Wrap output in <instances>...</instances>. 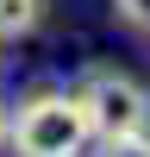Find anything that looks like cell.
Instances as JSON below:
<instances>
[{"instance_id":"cell-1","label":"cell","mask_w":150,"mask_h":157,"mask_svg":"<svg viewBox=\"0 0 150 157\" xmlns=\"http://www.w3.org/2000/svg\"><path fill=\"white\" fill-rule=\"evenodd\" d=\"M12 151L19 157H81L94 145V126H88L81 94H62V88H44L19 107V120L6 126Z\"/></svg>"},{"instance_id":"cell-2","label":"cell","mask_w":150,"mask_h":157,"mask_svg":"<svg viewBox=\"0 0 150 157\" xmlns=\"http://www.w3.org/2000/svg\"><path fill=\"white\" fill-rule=\"evenodd\" d=\"M88 107V126H94V138L106 145V138H125V132H150V94L131 82V75L119 69H88V82L75 88Z\"/></svg>"},{"instance_id":"cell-3","label":"cell","mask_w":150,"mask_h":157,"mask_svg":"<svg viewBox=\"0 0 150 157\" xmlns=\"http://www.w3.org/2000/svg\"><path fill=\"white\" fill-rule=\"evenodd\" d=\"M38 19H44V0H0V44L38 32Z\"/></svg>"},{"instance_id":"cell-4","label":"cell","mask_w":150,"mask_h":157,"mask_svg":"<svg viewBox=\"0 0 150 157\" xmlns=\"http://www.w3.org/2000/svg\"><path fill=\"white\" fill-rule=\"evenodd\" d=\"M100 157H150V132H125V138H106Z\"/></svg>"},{"instance_id":"cell-5","label":"cell","mask_w":150,"mask_h":157,"mask_svg":"<svg viewBox=\"0 0 150 157\" xmlns=\"http://www.w3.org/2000/svg\"><path fill=\"white\" fill-rule=\"evenodd\" d=\"M112 6H119V19H125V25L150 32V0H112Z\"/></svg>"},{"instance_id":"cell-6","label":"cell","mask_w":150,"mask_h":157,"mask_svg":"<svg viewBox=\"0 0 150 157\" xmlns=\"http://www.w3.org/2000/svg\"><path fill=\"white\" fill-rule=\"evenodd\" d=\"M6 126H12V120H6V107H0V145H6Z\"/></svg>"}]
</instances>
